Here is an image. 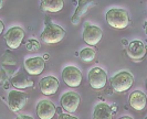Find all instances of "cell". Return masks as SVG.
Returning a JSON list of instances; mask_svg holds the SVG:
<instances>
[{"mask_svg":"<svg viewBox=\"0 0 147 119\" xmlns=\"http://www.w3.org/2000/svg\"><path fill=\"white\" fill-rule=\"evenodd\" d=\"M105 20L107 24L114 28V29H125L129 24V15L125 9H119V8H112L110 9L106 15Z\"/></svg>","mask_w":147,"mask_h":119,"instance_id":"cell-1","label":"cell"},{"mask_svg":"<svg viewBox=\"0 0 147 119\" xmlns=\"http://www.w3.org/2000/svg\"><path fill=\"white\" fill-rule=\"evenodd\" d=\"M112 88L117 93H123L131 88L134 84V76L128 71H121L113 75L110 80Z\"/></svg>","mask_w":147,"mask_h":119,"instance_id":"cell-2","label":"cell"},{"mask_svg":"<svg viewBox=\"0 0 147 119\" xmlns=\"http://www.w3.org/2000/svg\"><path fill=\"white\" fill-rule=\"evenodd\" d=\"M65 37V30L54 23H48L41 33V40L47 44L59 43Z\"/></svg>","mask_w":147,"mask_h":119,"instance_id":"cell-3","label":"cell"},{"mask_svg":"<svg viewBox=\"0 0 147 119\" xmlns=\"http://www.w3.org/2000/svg\"><path fill=\"white\" fill-rule=\"evenodd\" d=\"M102 37H103V31L100 27L91 24L88 22L85 23L82 37L86 44L90 46H94V45L98 44L100 41L102 40Z\"/></svg>","mask_w":147,"mask_h":119,"instance_id":"cell-4","label":"cell"},{"mask_svg":"<svg viewBox=\"0 0 147 119\" xmlns=\"http://www.w3.org/2000/svg\"><path fill=\"white\" fill-rule=\"evenodd\" d=\"M88 80L90 86L93 89H102L107 83V74L102 67L95 66L90 70Z\"/></svg>","mask_w":147,"mask_h":119,"instance_id":"cell-5","label":"cell"},{"mask_svg":"<svg viewBox=\"0 0 147 119\" xmlns=\"http://www.w3.org/2000/svg\"><path fill=\"white\" fill-rule=\"evenodd\" d=\"M28 96L26 93H23L19 89L10 90L8 94V106L10 110L13 112H18L23 109V107L27 104Z\"/></svg>","mask_w":147,"mask_h":119,"instance_id":"cell-6","label":"cell"},{"mask_svg":"<svg viewBox=\"0 0 147 119\" xmlns=\"http://www.w3.org/2000/svg\"><path fill=\"white\" fill-rule=\"evenodd\" d=\"M62 78L69 87H79L82 83V73L81 71L75 66H66L62 71Z\"/></svg>","mask_w":147,"mask_h":119,"instance_id":"cell-7","label":"cell"},{"mask_svg":"<svg viewBox=\"0 0 147 119\" xmlns=\"http://www.w3.org/2000/svg\"><path fill=\"white\" fill-rule=\"evenodd\" d=\"M24 39V31L20 27H12L5 34V41L9 49L16 50L21 45Z\"/></svg>","mask_w":147,"mask_h":119,"instance_id":"cell-8","label":"cell"},{"mask_svg":"<svg viewBox=\"0 0 147 119\" xmlns=\"http://www.w3.org/2000/svg\"><path fill=\"white\" fill-rule=\"evenodd\" d=\"M81 102V97L75 92H66L61 97V107L65 110L67 114H72L78 110Z\"/></svg>","mask_w":147,"mask_h":119,"instance_id":"cell-9","label":"cell"},{"mask_svg":"<svg viewBox=\"0 0 147 119\" xmlns=\"http://www.w3.org/2000/svg\"><path fill=\"white\" fill-rule=\"evenodd\" d=\"M24 70L29 75H40L44 71L45 61L43 57L34 56L24 60Z\"/></svg>","mask_w":147,"mask_h":119,"instance_id":"cell-10","label":"cell"},{"mask_svg":"<svg viewBox=\"0 0 147 119\" xmlns=\"http://www.w3.org/2000/svg\"><path fill=\"white\" fill-rule=\"evenodd\" d=\"M146 46L140 40H133L127 46V55L133 61H140L146 55Z\"/></svg>","mask_w":147,"mask_h":119,"instance_id":"cell-11","label":"cell"},{"mask_svg":"<svg viewBox=\"0 0 147 119\" xmlns=\"http://www.w3.org/2000/svg\"><path fill=\"white\" fill-rule=\"evenodd\" d=\"M59 80L54 76H45L39 82L40 90L45 96L54 95L59 89Z\"/></svg>","mask_w":147,"mask_h":119,"instance_id":"cell-12","label":"cell"},{"mask_svg":"<svg viewBox=\"0 0 147 119\" xmlns=\"http://www.w3.org/2000/svg\"><path fill=\"white\" fill-rule=\"evenodd\" d=\"M57 112L54 104L49 99H42L37 105V115L40 119H52Z\"/></svg>","mask_w":147,"mask_h":119,"instance_id":"cell-13","label":"cell"},{"mask_svg":"<svg viewBox=\"0 0 147 119\" xmlns=\"http://www.w3.org/2000/svg\"><path fill=\"white\" fill-rule=\"evenodd\" d=\"M128 103L129 106L136 112H142L146 108L147 104V96L145 93L142 90H134L129 94L128 97Z\"/></svg>","mask_w":147,"mask_h":119,"instance_id":"cell-14","label":"cell"},{"mask_svg":"<svg viewBox=\"0 0 147 119\" xmlns=\"http://www.w3.org/2000/svg\"><path fill=\"white\" fill-rule=\"evenodd\" d=\"M92 3H94V0H79L78 7L75 9V12L71 19L73 24H78L80 22L81 18L86 13V11L88 10V8L91 7Z\"/></svg>","mask_w":147,"mask_h":119,"instance_id":"cell-15","label":"cell"},{"mask_svg":"<svg viewBox=\"0 0 147 119\" xmlns=\"http://www.w3.org/2000/svg\"><path fill=\"white\" fill-rule=\"evenodd\" d=\"M93 119H113V110L106 103H98L93 112Z\"/></svg>","mask_w":147,"mask_h":119,"instance_id":"cell-16","label":"cell"},{"mask_svg":"<svg viewBox=\"0 0 147 119\" xmlns=\"http://www.w3.org/2000/svg\"><path fill=\"white\" fill-rule=\"evenodd\" d=\"M33 81L30 80L28 77H26L22 73H17L11 77V85L15 86L18 89H24L28 87H32L33 86Z\"/></svg>","mask_w":147,"mask_h":119,"instance_id":"cell-17","label":"cell"},{"mask_svg":"<svg viewBox=\"0 0 147 119\" xmlns=\"http://www.w3.org/2000/svg\"><path fill=\"white\" fill-rule=\"evenodd\" d=\"M64 7V0H41V8L50 13L60 12Z\"/></svg>","mask_w":147,"mask_h":119,"instance_id":"cell-18","label":"cell"},{"mask_svg":"<svg viewBox=\"0 0 147 119\" xmlns=\"http://www.w3.org/2000/svg\"><path fill=\"white\" fill-rule=\"evenodd\" d=\"M80 59L83 61V62H92L93 60L95 59L96 52L93 47H84L82 49L81 52H80Z\"/></svg>","mask_w":147,"mask_h":119,"instance_id":"cell-19","label":"cell"},{"mask_svg":"<svg viewBox=\"0 0 147 119\" xmlns=\"http://www.w3.org/2000/svg\"><path fill=\"white\" fill-rule=\"evenodd\" d=\"M26 47L28 49V51H30V52H34V51H38L40 49V43L38 42L36 39H31V40H29L26 43Z\"/></svg>","mask_w":147,"mask_h":119,"instance_id":"cell-20","label":"cell"},{"mask_svg":"<svg viewBox=\"0 0 147 119\" xmlns=\"http://www.w3.org/2000/svg\"><path fill=\"white\" fill-rule=\"evenodd\" d=\"M59 119H79V118H78V117H75V116H72L71 114L64 112V114H60Z\"/></svg>","mask_w":147,"mask_h":119,"instance_id":"cell-21","label":"cell"},{"mask_svg":"<svg viewBox=\"0 0 147 119\" xmlns=\"http://www.w3.org/2000/svg\"><path fill=\"white\" fill-rule=\"evenodd\" d=\"M16 119H33L31 116H28V115H20V116H18Z\"/></svg>","mask_w":147,"mask_h":119,"instance_id":"cell-22","label":"cell"},{"mask_svg":"<svg viewBox=\"0 0 147 119\" xmlns=\"http://www.w3.org/2000/svg\"><path fill=\"white\" fill-rule=\"evenodd\" d=\"M3 30H5V24H3V22L0 20V34L3 32Z\"/></svg>","mask_w":147,"mask_h":119,"instance_id":"cell-23","label":"cell"},{"mask_svg":"<svg viewBox=\"0 0 147 119\" xmlns=\"http://www.w3.org/2000/svg\"><path fill=\"white\" fill-rule=\"evenodd\" d=\"M144 30H145L146 35H147V21H145V23H144Z\"/></svg>","mask_w":147,"mask_h":119,"instance_id":"cell-24","label":"cell"},{"mask_svg":"<svg viewBox=\"0 0 147 119\" xmlns=\"http://www.w3.org/2000/svg\"><path fill=\"white\" fill-rule=\"evenodd\" d=\"M119 119H133L132 117H129V116H123V117H121Z\"/></svg>","mask_w":147,"mask_h":119,"instance_id":"cell-25","label":"cell"},{"mask_svg":"<svg viewBox=\"0 0 147 119\" xmlns=\"http://www.w3.org/2000/svg\"><path fill=\"white\" fill-rule=\"evenodd\" d=\"M2 5H3V0H0V10H1V8H2Z\"/></svg>","mask_w":147,"mask_h":119,"instance_id":"cell-26","label":"cell"},{"mask_svg":"<svg viewBox=\"0 0 147 119\" xmlns=\"http://www.w3.org/2000/svg\"><path fill=\"white\" fill-rule=\"evenodd\" d=\"M146 87H147V81H146Z\"/></svg>","mask_w":147,"mask_h":119,"instance_id":"cell-27","label":"cell"},{"mask_svg":"<svg viewBox=\"0 0 147 119\" xmlns=\"http://www.w3.org/2000/svg\"><path fill=\"white\" fill-rule=\"evenodd\" d=\"M145 119H147V117H146V118H145Z\"/></svg>","mask_w":147,"mask_h":119,"instance_id":"cell-28","label":"cell"}]
</instances>
